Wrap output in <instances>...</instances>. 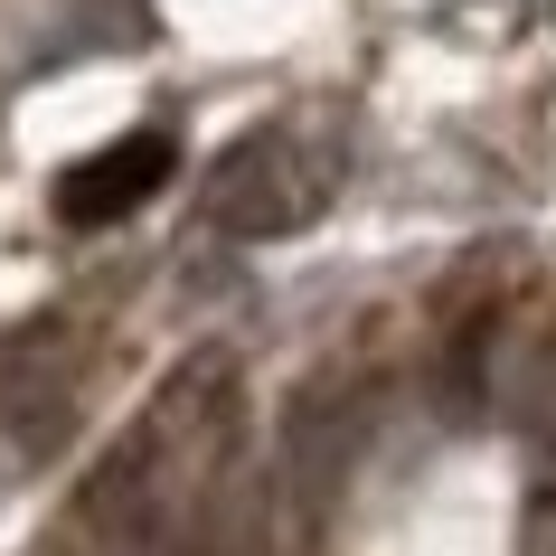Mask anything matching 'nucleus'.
<instances>
[{"label":"nucleus","mask_w":556,"mask_h":556,"mask_svg":"<svg viewBox=\"0 0 556 556\" xmlns=\"http://www.w3.org/2000/svg\"><path fill=\"white\" fill-rule=\"evenodd\" d=\"M161 179H170V142H161V132H132V142L94 151V161H76V170L58 179V217L66 227H114V217H132Z\"/></svg>","instance_id":"obj_1"}]
</instances>
